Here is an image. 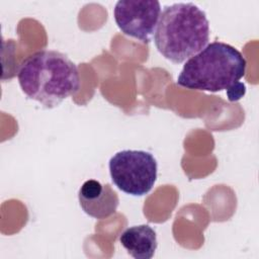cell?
I'll use <instances>...</instances> for the list:
<instances>
[{
  "instance_id": "1",
  "label": "cell",
  "mask_w": 259,
  "mask_h": 259,
  "mask_svg": "<svg viewBox=\"0 0 259 259\" xmlns=\"http://www.w3.org/2000/svg\"><path fill=\"white\" fill-rule=\"evenodd\" d=\"M22 92L46 108H54L80 89L76 64L58 51L41 50L28 56L17 74Z\"/></svg>"
},
{
  "instance_id": "3",
  "label": "cell",
  "mask_w": 259,
  "mask_h": 259,
  "mask_svg": "<svg viewBox=\"0 0 259 259\" xmlns=\"http://www.w3.org/2000/svg\"><path fill=\"white\" fill-rule=\"evenodd\" d=\"M209 22L205 12L192 2L165 6L160 14L154 41L167 60L180 64L206 47Z\"/></svg>"
},
{
  "instance_id": "5",
  "label": "cell",
  "mask_w": 259,
  "mask_h": 259,
  "mask_svg": "<svg viewBox=\"0 0 259 259\" xmlns=\"http://www.w3.org/2000/svg\"><path fill=\"white\" fill-rule=\"evenodd\" d=\"M160 14L161 4L157 0H119L113 9L121 32L144 44L152 40Z\"/></svg>"
},
{
  "instance_id": "2",
  "label": "cell",
  "mask_w": 259,
  "mask_h": 259,
  "mask_svg": "<svg viewBox=\"0 0 259 259\" xmlns=\"http://www.w3.org/2000/svg\"><path fill=\"white\" fill-rule=\"evenodd\" d=\"M247 62L235 47L213 41L186 61L177 77V84L191 90L219 92L239 89L245 92L240 80L245 76Z\"/></svg>"
},
{
  "instance_id": "4",
  "label": "cell",
  "mask_w": 259,
  "mask_h": 259,
  "mask_svg": "<svg viewBox=\"0 0 259 259\" xmlns=\"http://www.w3.org/2000/svg\"><path fill=\"white\" fill-rule=\"evenodd\" d=\"M113 184L133 196L149 193L158 176L156 158L143 150H122L115 153L108 163Z\"/></svg>"
},
{
  "instance_id": "6",
  "label": "cell",
  "mask_w": 259,
  "mask_h": 259,
  "mask_svg": "<svg viewBox=\"0 0 259 259\" xmlns=\"http://www.w3.org/2000/svg\"><path fill=\"white\" fill-rule=\"evenodd\" d=\"M81 208L89 217L103 220L113 214L119 204V198L110 184L95 179L86 180L78 191Z\"/></svg>"
},
{
  "instance_id": "7",
  "label": "cell",
  "mask_w": 259,
  "mask_h": 259,
  "mask_svg": "<svg viewBox=\"0 0 259 259\" xmlns=\"http://www.w3.org/2000/svg\"><path fill=\"white\" fill-rule=\"evenodd\" d=\"M120 245L135 259H151L158 247L157 233L149 225L133 226L119 237Z\"/></svg>"
}]
</instances>
